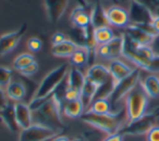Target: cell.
Returning a JSON list of instances; mask_svg holds the SVG:
<instances>
[{"label":"cell","mask_w":159,"mask_h":141,"mask_svg":"<svg viewBox=\"0 0 159 141\" xmlns=\"http://www.w3.org/2000/svg\"><path fill=\"white\" fill-rule=\"evenodd\" d=\"M38 67H39V66H38V63L36 61H34V62H32L31 64H29L26 67L21 70L19 73H20L22 76H25V77H31V76H33L34 74L37 73Z\"/></svg>","instance_id":"obj_30"},{"label":"cell","mask_w":159,"mask_h":141,"mask_svg":"<svg viewBox=\"0 0 159 141\" xmlns=\"http://www.w3.org/2000/svg\"><path fill=\"white\" fill-rule=\"evenodd\" d=\"M52 141H70V140H69V138L66 136H61V135H59V136L55 137V138L52 139Z\"/></svg>","instance_id":"obj_38"},{"label":"cell","mask_w":159,"mask_h":141,"mask_svg":"<svg viewBox=\"0 0 159 141\" xmlns=\"http://www.w3.org/2000/svg\"><path fill=\"white\" fill-rule=\"evenodd\" d=\"M109 72H110L111 78H112L113 83L116 84L122 80L123 78H125L126 76H129L133 72L134 68H132L131 66H129L128 64H125L124 62H122L119 59L111 60L110 63H109Z\"/></svg>","instance_id":"obj_16"},{"label":"cell","mask_w":159,"mask_h":141,"mask_svg":"<svg viewBox=\"0 0 159 141\" xmlns=\"http://www.w3.org/2000/svg\"><path fill=\"white\" fill-rule=\"evenodd\" d=\"M150 47H152V49L156 54H159V33L154 37L152 44H150Z\"/></svg>","instance_id":"obj_36"},{"label":"cell","mask_w":159,"mask_h":141,"mask_svg":"<svg viewBox=\"0 0 159 141\" xmlns=\"http://www.w3.org/2000/svg\"><path fill=\"white\" fill-rule=\"evenodd\" d=\"M6 93L10 100L16 102H21L26 96V88L24 84L19 80H12L7 87H6Z\"/></svg>","instance_id":"obj_25"},{"label":"cell","mask_w":159,"mask_h":141,"mask_svg":"<svg viewBox=\"0 0 159 141\" xmlns=\"http://www.w3.org/2000/svg\"><path fill=\"white\" fill-rule=\"evenodd\" d=\"M63 100V98L56 91L37 110L33 111V119L37 118L38 122L36 123L62 131L66 127V124L62 119Z\"/></svg>","instance_id":"obj_2"},{"label":"cell","mask_w":159,"mask_h":141,"mask_svg":"<svg viewBox=\"0 0 159 141\" xmlns=\"http://www.w3.org/2000/svg\"><path fill=\"white\" fill-rule=\"evenodd\" d=\"M89 14H91V25L93 27V29L109 25L106 15V10H105L104 6L99 1L94 3V7L92 8Z\"/></svg>","instance_id":"obj_20"},{"label":"cell","mask_w":159,"mask_h":141,"mask_svg":"<svg viewBox=\"0 0 159 141\" xmlns=\"http://www.w3.org/2000/svg\"><path fill=\"white\" fill-rule=\"evenodd\" d=\"M122 50H123V35L115 36L110 41L96 46V54L102 59L110 61L122 57Z\"/></svg>","instance_id":"obj_10"},{"label":"cell","mask_w":159,"mask_h":141,"mask_svg":"<svg viewBox=\"0 0 159 141\" xmlns=\"http://www.w3.org/2000/svg\"><path fill=\"white\" fill-rule=\"evenodd\" d=\"M27 24H22L16 31L3 34L0 36V58L6 55L7 53L11 52L14 48L19 45L20 40L26 33Z\"/></svg>","instance_id":"obj_11"},{"label":"cell","mask_w":159,"mask_h":141,"mask_svg":"<svg viewBox=\"0 0 159 141\" xmlns=\"http://www.w3.org/2000/svg\"><path fill=\"white\" fill-rule=\"evenodd\" d=\"M72 141H86V140L83 139V138H75V139H73Z\"/></svg>","instance_id":"obj_39"},{"label":"cell","mask_w":159,"mask_h":141,"mask_svg":"<svg viewBox=\"0 0 159 141\" xmlns=\"http://www.w3.org/2000/svg\"><path fill=\"white\" fill-rule=\"evenodd\" d=\"M159 117V108L152 111L149 113H145L143 116L134 121L128 122L122 126L120 129V134L122 136H130V137H139L146 135L152 127L155 126L157 122V118Z\"/></svg>","instance_id":"obj_5"},{"label":"cell","mask_w":159,"mask_h":141,"mask_svg":"<svg viewBox=\"0 0 159 141\" xmlns=\"http://www.w3.org/2000/svg\"><path fill=\"white\" fill-rule=\"evenodd\" d=\"M124 100H125V112L128 122L134 121L143 116L146 113L149 103V97L146 95L139 83L133 90L130 91Z\"/></svg>","instance_id":"obj_4"},{"label":"cell","mask_w":159,"mask_h":141,"mask_svg":"<svg viewBox=\"0 0 159 141\" xmlns=\"http://www.w3.org/2000/svg\"><path fill=\"white\" fill-rule=\"evenodd\" d=\"M99 88L98 85H96L95 83H93L89 79H85L84 86H83L82 90H81V100H82L83 104H84L85 110L89 108L93 101L95 100L96 93H97V90Z\"/></svg>","instance_id":"obj_23"},{"label":"cell","mask_w":159,"mask_h":141,"mask_svg":"<svg viewBox=\"0 0 159 141\" xmlns=\"http://www.w3.org/2000/svg\"><path fill=\"white\" fill-rule=\"evenodd\" d=\"M35 61V58L32 53H21L18 57L14 59L13 63V68L18 72H20L21 70H23L24 67H26L29 64H31L32 62Z\"/></svg>","instance_id":"obj_28"},{"label":"cell","mask_w":159,"mask_h":141,"mask_svg":"<svg viewBox=\"0 0 159 141\" xmlns=\"http://www.w3.org/2000/svg\"><path fill=\"white\" fill-rule=\"evenodd\" d=\"M150 26H152V28L154 29L155 33L156 34L159 33V15H154L152 23H150Z\"/></svg>","instance_id":"obj_37"},{"label":"cell","mask_w":159,"mask_h":141,"mask_svg":"<svg viewBox=\"0 0 159 141\" xmlns=\"http://www.w3.org/2000/svg\"><path fill=\"white\" fill-rule=\"evenodd\" d=\"M80 45L71 39H66L64 41L51 46V54L57 58H70Z\"/></svg>","instance_id":"obj_19"},{"label":"cell","mask_w":159,"mask_h":141,"mask_svg":"<svg viewBox=\"0 0 159 141\" xmlns=\"http://www.w3.org/2000/svg\"><path fill=\"white\" fill-rule=\"evenodd\" d=\"M86 111L97 113V114H108L112 112L109 99H95Z\"/></svg>","instance_id":"obj_27"},{"label":"cell","mask_w":159,"mask_h":141,"mask_svg":"<svg viewBox=\"0 0 159 141\" xmlns=\"http://www.w3.org/2000/svg\"><path fill=\"white\" fill-rule=\"evenodd\" d=\"M91 12L83 9L81 7H76L72 10L70 14V21L76 28L89 29L92 27L91 25Z\"/></svg>","instance_id":"obj_17"},{"label":"cell","mask_w":159,"mask_h":141,"mask_svg":"<svg viewBox=\"0 0 159 141\" xmlns=\"http://www.w3.org/2000/svg\"><path fill=\"white\" fill-rule=\"evenodd\" d=\"M26 46L29 48L30 51L32 52H38V51L42 49L43 47V42L39 38L37 37H31L26 42Z\"/></svg>","instance_id":"obj_31"},{"label":"cell","mask_w":159,"mask_h":141,"mask_svg":"<svg viewBox=\"0 0 159 141\" xmlns=\"http://www.w3.org/2000/svg\"><path fill=\"white\" fill-rule=\"evenodd\" d=\"M139 79H141V68L136 67L133 70V72L130 75L126 76L122 80H120L118 84H116L112 93L109 98L111 105L118 104L122 99H124L130 93V91L133 90L135 86L139 84Z\"/></svg>","instance_id":"obj_6"},{"label":"cell","mask_w":159,"mask_h":141,"mask_svg":"<svg viewBox=\"0 0 159 141\" xmlns=\"http://www.w3.org/2000/svg\"><path fill=\"white\" fill-rule=\"evenodd\" d=\"M85 79H86V77L84 74L76 66H72L69 70V73L66 78V88L75 89V90H79L81 92L83 86H84Z\"/></svg>","instance_id":"obj_18"},{"label":"cell","mask_w":159,"mask_h":141,"mask_svg":"<svg viewBox=\"0 0 159 141\" xmlns=\"http://www.w3.org/2000/svg\"><path fill=\"white\" fill-rule=\"evenodd\" d=\"M85 112L84 104H83L81 98L76 100H71V101H66L63 103L62 108V113L69 118H80L82 114Z\"/></svg>","instance_id":"obj_22"},{"label":"cell","mask_w":159,"mask_h":141,"mask_svg":"<svg viewBox=\"0 0 159 141\" xmlns=\"http://www.w3.org/2000/svg\"><path fill=\"white\" fill-rule=\"evenodd\" d=\"M83 123L100 130L107 135H112L119 132L124 125V119L126 118L125 109H120L116 112L108 114H97V113L85 111L80 117Z\"/></svg>","instance_id":"obj_3"},{"label":"cell","mask_w":159,"mask_h":141,"mask_svg":"<svg viewBox=\"0 0 159 141\" xmlns=\"http://www.w3.org/2000/svg\"><path fill=\"white\" fill-rule=\"evenodd\" d=\"M60 134V130L42 124L33 123L30 127L21 129L19 134V141H44L50 137L59 136Z\"/></svg>","instance_id":"obj_7"},{"label":"cell","mask_w":159,"mask_h":141,"mask_svg":"<svg viewBox=\"0 0 159 141\" xmlns=\"http://www.w3.org/2000/svg\"><path fill=\"white\" fill-rule=\"evenodd\" d=\"M124 34H125L131 40L136 42V44L146 45V46H150L154 37L157 35L150 25L141 26V25L131 24V23L128 26H125V32H124Z\"/></svg>","instance_id":"obj_9"},{"label":"cell","mask_w":159,"mask_h":141,"mask_svg":"<svg viewBox=\"0 0 159 141\" xmlns=\"http://www.w3.org/2000/svg\"><path fill=\"white\" fill-rule=\"evenodd\" d=\"M139 85L149 99H158L159 98V77L155 74L146 76L143 80H139Z\"/></svg>","instance_id":"obj_21"},{"label":"cell","mask_w":159,"mask_h":141,"mask_svg":"<svg viewBox=\"0 0 159 141\" xmlns=\"http://www.w3.org/2000/svg\"><path fill=\"white\" fill-rule=\"evenodd\" d=\"M8 104H9V102H8L7 93L2 89V87H0V110H2L3 108H6Z\"/></svg>","instance_id":"obj_33"},{"label":"cell","mask_w":159,"mask_h":141,"mask_svg":"<svg viewBox=\"0 0 159 141\" xmlns=\"http://www.w3.org/2000/svg\"><path fill=\"white\" fill-rule=\"evenodd\" d=\"M14 105V113L16 119L20 129L27 128L34 123L33 121V111L31 110L29 104L24 102H16Z\"/></svg>","instance_id":"obj_15"},{"label":"cell","mask_w":159,"mask_h":141,"mask_svg":"<svg viewBox=\"0 0 159 141\" xmlns=\"http://www.w3.org/2000/svg\"><path fill=\"white\" fill-rule=\"evenodd\" d=\"M113 37H115L113 32L109 26H102L93 29V39L96 46L104 45L106 42L110 41Z\"/></svg>","instance_id":"obj_26"},{"label":"cell","mask_w":159,"mask_h":141,"mask_svg":"<svg viewBox=\"0 0 159 141\" xmlns=\"http://www.w3.org/2000/svg\"><path fill=\"white\" fill-rule=\"evenodd\" d=\"M130 1H132V0H130Z\"/></svg>","instance_id":"obj_41"},{"label":"cell","mask_w":159,"mask_h":141,"mask_svg":"<svg viewBox=\"0 0 159 141\" xmlns=\"http://www.w3.org/2000/svg\"><path fill=\"white\" fill-rule=\"evenodd\" d=\"M12 82V70L7 66H0V87H7Z\"/></svg>","instance_id":"obj_29"},{"label":"cell","mask_w":159,"mask_h":141,"mask_svg":"<svg viewBox=\"0 0 159 141\" xmlns=\"http://www.w3.org/2000/svg\"><path fill=\"white\" fill-rule=\"evenodd\" d=\"M66 38V36H64L63 33H60V32H57V33H55L52 35V37H51V42H52V45H57V44H60V42L64 41Z\"/></svg>","instance_id":"obj_34"},{"label":"cell","mask_w":159,"mask_h":141,"mask_svg":"<svg viewBox=\"0 0 159 141\" xmlns=\"http://www.w3.org/2000/svg\"><path fill=\"white\" fill-rule=\"evenodd\" d=\"M69 70H70L69 64H61L47 73V75L39 83L37 89L33 93L31 102L29 103L32 111L37 110L50 96H52L57 91V89L66 80Z\"/></svg>","instance_id":"obj_1"},{"label":"cell","mask_w":159,"mask_h":141,"mask_svg":"<svg viewBox=\"0 0 159 141\" xmlns=\"http://www.w3.org/2000/svg\"><path fill=\"white\" fill-rule=\"evenodd\" d=\"M55 137H57V136H55ZM55 137H50V138L46 139V140H44V141H52V139L55 138Z\"/></svg>","instance_id":"obj_40"},{"label":"cell","mask_w":159,"mask_h":141,"mask_svg":"<svg viewBox=\"0 0 159 141\" xmlns=\"http://www.w3.org/2000/svg\"><path fill=\"white\" fill-rule=\"evenodd\" d=\"M108 24L116 27H125L130 24L129 12L119 6H112L106 10Z\"/></svg>","instance_id":"obj_13"},{"label":"cell","mask_w":159,"mask_h":141,"mask_svg":"<svg viewBox=\"0 0 159 141\" xmlns=\"http://www.w3.org/2000/svg\"><path fill=\"white\" fill-rule=\"evenodd\" d=\"M69 5V0H44L45 10L50 24L55 25L61 20Z\"/></svg>","instance_id":"obj_12"},{"label":"cell","mask_w":159,"mask_h":141,"mask_svg":"<svg viewBox=\"0 0 159 141\" xmlns=\"http://www.w3.org/2000/svg\"><path fill=\"white\" fill-rule=\"evenodd\" d=\"M85 77L87 79L92 80L93 83H95L99 87L111 79L109 68L107 66L102 65V64H93V65L89 66Z\"/></svg>","instance_id":"obj_14"},{"label":"cell","mask_w":159,"mask_h":141,"mask_svg":"<svg viewBox=\"0 0 159 141\" xmlns=\"http://www.w3.org/2000/svg\"><path fill=\"white\" fill-rule=\"evenodd\" d=\"M102 141H123V136L120 132H116L112 135H108Z\"/></svg>","instance_id":"obj_35"},{"label":"cell","mask_w":159,"mask_h":141,"mask_svg":"<svg viewBox=\"0 0 159 141\" xmlns=\"http://www.w3.org/2000/svg\"><path fill=\"white\" fill-rule=\"evenodd\" d=\"M146 139H147V141H159V126L155 125L146 134Z\"/></svg>","instance_id":"obj_32"},{"label":"cell","mask_w":159,"mask_h":141,"mask_svg":"<svg viewBox=\"0 0 159 141\" xmlns=\"http://www.w3.org/2000/svg\"><path fill=\"white\" fill-rule=\"evenodd\" d=\"M0 119L5 124V126L12 132H16L19 129L18 123L16 119V113H14L13 104H8L6 108L0 110Z\"/></svg>","instance_id":"obj_24"},{"label":"cell","mask_w":159,"mask_h":141,"mask_svg":"<svg viewBox=\"0 0 159 141\" xmlns=\"http://www.w3.org/2000/svg\"><path fill=\"white\" fill-rule=\"evenodd\" d=\"M129 18L130 23L141 26L150 25L154 18V13L141 0H132L130 1V9H129Z\"/></svg>","instance_id":"obj_8"}]
</instances>
